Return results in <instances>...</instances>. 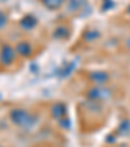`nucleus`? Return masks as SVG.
<instances>
[{
  "instance_id": "obj_2",
  "label": "nucleus",
  "mask_w": 130,
  "mask_h": 147,
  "mask_svg": "<svg viewBox=\"0 0 130 147\" xmlns=\"http://www.w3.org/2000/svg\"><path fill=\"white\" fill-rule=\"evenodd\" d=\"M16 48L9 43H3L0 46V65L3 68H9L16 63L17 60Z\"/></svg>"
},
{
  "instance_id": "obj_10",
  "label": "nucleus",
  "mask_w": 130,
  "mask_h": 147,
  "mask_svg": "<svg viewBox=\"0 0 130 147\" xmlns=\"http://www.w3.org/2000/svg\"><path fill=\"white\" fill-rule=\"evenodd\" d=\"M99 36H100L99 31H98V30H94V29L85 31V34H83V38H85L86 42H94V40H96Z\"/></svg>"
},
{
  "instance_id": "obj_14",
  "label": "nucleus",
  "mask_w": 130,
  "mask_h": 147,
  "mask_svg": "<svg viewBox=\"0 0 130 147\" xmlns=\"http://www.w3.org/2000/svg\"><path fill=\"white\" fill-rule=\"evenodd\" d=\"M126 14L130 17V4H129V5H127V8H126Z\"/></svg>"
},
{
  "instance_id": "obj_7",
  "label": "nucleus",
  "mask_w": 130,
  "mask_h": 147,
  "mask_svg": "<svg viewBox=\"0 0 130 147\" xmlns=\"http://www.w3.org/2000/svg\"><path fill=\"white\" fill-rule=\"evenodd\" d=\"M38 25V20L33 16V14H26L20 20V26L24 30H33L35 26Z\"/></svg>"
},
{
  "instance_id": "obj_16",
  "label": "nucleus",
  "mask_w": 130,
  "mask_h": 147,
  "mask_svg": "<svg viewBox=\"0 0 130 147\" xmlns=\"http://www.w3.org/2000/svg\"><path fill=\"white\" fill-rule=\"evenodd\" d=\"M0 147H4V146H0Z\"/></svg>"
},
{
  "instance_id": "obj_12",
  "label": "nucleus",
  "mask_w": 130,
  "mask_h": 147,
  "mask_svg": "<svg viewBox=\"0 0 130 147\" xmlns=\"http://www.w3.org/2000/svg\"><path fill=\"white\" fill-rule=\"evenodd\" d=\"M115 3L112 0H103V4H102V11H108V9L113 8Z\"/></svg>"
},
{
  "instance_id": "obj_9",
  "label": "nucleus",
  "mask_w": 130,
  "mask_h": 147,
  "mask_svg": "<svg viewBox=\"0 0 130 147\" xmlns=\"http://www.w3.org/2000/svg\"><path fill=\"white\" fill-rule=\"evenodd\" d=\"M40 3L50 11H56V9L63 7L65 0H40Z\"/></svg>"
},
{
  "instance_id": "obj_3",
  "label": "nucleus",
  "mask_w": 130,
  "mask_h": 147,
  "mask_svg": "<svg viewBox=\"0 0 130 147\" xmlns=\"http://www.w3.org/2000/svg\"><path fill=\"white\" fill-rule=\"evenodd\" d=\"M86 95L91 102H100V100L109 99L112 96V91L109 87H107V85H103V86L94 85V86H91L87 90Z\"/></svg>"
},
{
  "instance_id": "obj_8",
  "label": "nucleus",
  "mask_w": 130,
  "mask_h": 147,
  "mask_svg": "<svg viewBox=\"0 0 130 147\" xmlns=\"http://www.w3.org/2000/svg\"><path fill=\"white\" fill-rule=\"evenodd\" d=\"M69 35H70V29L67 25H59L52 33L53 38L59 39V40H67L69 38Z\"/></svg>"
},
{
  "instance_id": "obj_6",
  "label": "nucleus",
  "mask_w": 130,
  "mask_h": 147,
  "mask_svg": "<svg viewBox=\"0 0 130 147\" xmlns=\"http://www.w3.org/2000/svg\"><path fill=\"white\" fill-rule=\"evenodd\" d=\"M89 78L94 85L103 86V85H107L108 83V81H109V74H108L107 72H103V70H95V72L90 73Z\"/></svg>"
},
{
  "instance_id": "obj_13",
  "label": "nucleus",
  "mask_w": 130,
  "mask_h": 147,
  "mask_svg": "<svg viewBox=\"0 0 130 147\" xmlns=\"http://www.w3.org/2000/svg\"><path fill=\"white\" fill-rule=\"evenodd\" d=\"M125 46H126V48H127V51H130V35L127 36L126 39H125Z\"/></svg>"
},
{
  "instance_id": "obj_5",
  "label": "nucleus",
  "mask_w": 130,
  "mask_h": 147,
  "mask_svg": "<svg viewBox=\"0 0 130 147\" xmlns=\"http://www.w3.org/2000/svg\"><path fill=\"white\" fill-rule=\"evenodd\" d=\"M14 48H16L17 55L24 57V59L30 57L34 52L33 45H31V42H29V40H18L17 45L14 46Z\"/></svg>"
},
{
  "instance_id": "obj_11",
  "label": "nucleus",
  "mask_w": 130,
  "mask_h": 147,
  "mask_svg": "<svg viewBox=\"0 0 130 147\" xmlns=\"http://www.w3.org/2000/svg\"><path fill=\"white\" fill-rule=\"evenodd\" d=\"M8 25V16L3 11H0V30Z\"/></svg>"
},
{
  "instance_id": "obj_4",
  "label": "nucleus",
  "mask_w": 130,
  "mask_h": 147,
  "mask_svg": "<svg viewBox=\"0 0 130 147\" xmlns=\"http://www.w3.org/2000/svg\"><path fill=\"white\" fill-rule=\"evenodd\" d=\"M50 115L52 119H55L56 121H61L63 119L68 117V108L67 104L63 102H56L50 107Z\"/></svg>"
},
{
  "instance_id": "obj_1",
  "label": "nucleus",
  "mask_w": 130,
  "mask_h": 147,
  "mask_svg": "<svg viewBox=\"0 0 130 147\" xmlns=\"http://www.w3.org/2000/svg\"><path fill=\"white\" fill-rule=\"evenodd\" d=\"M9 120L14 126L26 130V129H31L33 126H35L38 122V116L25 108L16 107L9 112Z\"/></svg>"
},
{
  "instance_id": "obj_15",
  "label": "nucleus",
  "mask_w": 130,
  "mask_h": 147,
  "mask_svg": "<svg viewBox=\"0 0 130 147\" xmlns=\"http://www.w3.org/2000/svg\"><path fill=\"white\" fill-rule=\"evenodd\" d=\"M4 1H5V0H0V4H1V3H4Z\"/></svg>"
}]
</instances>
